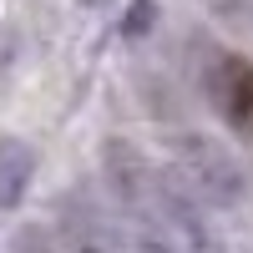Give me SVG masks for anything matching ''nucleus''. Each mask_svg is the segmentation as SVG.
Masks as SVG:
<instances>
[{"instance_id":"obj_1","label":"nucleus","mask_w":253,"mask_h":253,"mask_svg":"<svg viewBox=\"0 0 253 253\" xmlns=\"http://www.w3.org/2000/svg\"><path fill=\"white\" fill-rule=\"evenodd\" d=\"M203 208H238L248 198V172L218 137L208 132H177L172 137V167H167Z\"/></svg>"},{"instance_id":"obj_3","label":"nucleus","mask_w":253,"mask_h":253,"mask_svg":"<svg viewBox=\"0 0 253 253\" xmlns=\"http://www.w3.org/2000/svg\"><path fill=\"white\" fill-rule=\"evenodd\" d=\"M56 248L61 253H126V233L91 198L71 193L56 213Z\"/></svg>"},{"instance_id":"obj_5","label":"nucleus","mask_w":253,"mask_h":253,"mask_svg":"<svg viewBox=\"0 0 253 253\" xmlns=\"http://www.w3.org/2000/svg\"><path fill=\"white\" fill-rule=\"evenodd\" d=\"M31 177H36V152H31V142L0 137V213H10V208L26 203Z\"/></svg>"},{"instance_id":"obj_2","label":"nucleus","mask_w":253,"mask_h":253,"mask_svg":"<svg viewBox=\"0 0 253 253\" xmlns=\"http://www.w3.org/2000/svg\"><path fill=\"white\" fill-rule=\"evenodd\" d=\"M152 223L177 253H228L218 223L208 218V208L172 172H157V167H152Z\"/></svg>"},{"instance_id":"obj_4","label":"nucleus","mask_w":253,"mask_h":253,"mask_svg":"<svg viewBox=\"0 0 253 253\" xmlns=\"http://www.w3.org/2000/svg\"><path fill=\"white\" fill-rule=\"evenodd\" d=\"M101 177L126 208V218H152V162H147L132 142L107 137L101 147Z\"/></svg>"},{"instance_id":"obj_6","label":"nucleus","mask_w":253,"mask_h":253,"mask_svg":"<svg viewBox=\"0 0 253 253\" xmlns=\"http://www.w3.org/2000/svg\"><path fill=\"white\" fill-rule=\"evenodd\" d=\"M10 253H61V248H56V238L41 233V228H26V233L15 238V248H10Z\"/></svg>"}]
</instances>
